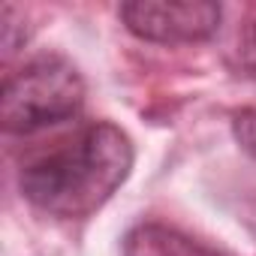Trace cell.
Here are the masks:
<instances>
[{"label":"cell","mask_w":256,"mask_h":256,"mask_svg":"<svg viewBox=\"0 0 256 256\" xmlns=\"http://www.w3.org/2000/svg\"><path fill=\"white\" fill-rule=\"evenodd\" d=\"M133 169V145L114 124H90L22 169V193L54 217L100 211Z\"/></svg>","instance_id":"6da1fadb"},{"label":"cell","mask_w":256,"mask_h":256,"mask_svg":"<svg viewBox=\"0 0 256 256\" xmlns=\"http://www.w3.org/2000/svg\"><path fill=\"white\" fill-rule=\"evenodd\" d=\"M84 102V82L78 70L58 54L28 60L4 82L0 120L6 133H36L78 114Z\"/></svg>","instance_id":"7a4b0ae2"},{"label":"cell","mask_w":256,"mask_h":256,"mask_svg":"<svg viewBox=\"0 0 256 256\" xmlns=\"http://www.w3.org/2000/svg\"><path fill=\"white\" fill-rule=\"evenodd\" d=\"M120 18L133 36L148 42H202L220 28V6L211 0H130Z\"/></svg>","instance_id":"3957f363"},{"label":"cell","mask_w":256,"mask_h":256,"mask_svg":"<svg viewBox=\"0 0 256 256\" xmlns=\"http://www.w3.org/2000/svg\"><path fill=\"white\" fill-rule=\"evenodd\" d=\"M124 256H226L217 247L190 238L163 223H142L124 235Z\"/></svg>","instance_id":"277c9868"},{"label":"cell","mask_w":256,"mask_h":256,"mask_svg":"<svg viewBox=\"0 0 256 256\" xmlns=\"http://www.w3.org/2000/svg\"><path fill=\"white\" fill-rule=\"evenodd\" d=\"M235 58H238V70H241L244 76L256 78V22L244 24V30L238 34Z\"/></svg>","instance_id":"5b68a950"},{"label":"cell","mask_w":256,"mask_h":256,"mask_svg":"<svg viewBox=\"0 0 256 256\" xmlns=\"http://www.w3.org/2000/svg\"><path fill=\"white\" fill-rule=\"evenodd\" d=\"M235 139L244 151L256 157V108H244L235 114Z\"/></svg>","instance_id":"8992f818"}]
</instances>
